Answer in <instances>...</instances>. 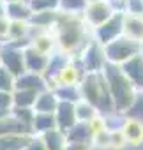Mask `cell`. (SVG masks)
Listing matches in <instances>:
<instances>
[{
	"mask_svg": "<svg viewBox=\"0 0 143 150\" xmlns=\"http://www.w3.org/2000/svg\"><path fill=\"white\" fill-rule=\"evenodd\" d=\"M32 46H35L39 51H42L46 55H51L53 50H55V46H57V41L51 35H48L46 32H41L39 35H35L32 39Z\"/></svg>",
	"mask_w": 143,
	"mask_h": 150,
	"instance_id": "484cf974",
	"label": "cell"
},
{
	"mask_svg": "<svg viewBox=\"0 0 143 150\" xmlns=\"http://www.w3.org/2000/svg\"><path fill=\"white\" fill-rule=\"evenodd\" d=\"M120 69L136 90H143V55L141 53H138V55L131 57L129 60H125L124 64H120Z\"/></svg>",
	"mask_w": 143,
	"mask_h": 150,
	"instance_id": "9c48e42d",
	"label": "cell"
},
{
	"mask_svg": "<svg viewBox=\"0 0 143 150\" xmlns=\"http://www.w3.org/2000/svg\"><path fill=\"white\" fill-rule=\"evenodd\" d=\"M87 2H94V0H87Z\"/></svg>",
	"mask_w": 143,
	"mask_h": 150,
	"instance_id": "74e56055",
	"label": "cell"
},
{
	"mask_svg": "<svg viewBox=\"0 0 143 150\" xmlns=\"http://www.w3.org/2000/svg\"><path fill=\"white\" fill-rule=\"evenodd\" d=\"M58 104L57 96L53 94L51 88L42 90L37 94V99L34 103V111H41V113H55V108Z\"/></svg>",
	"mask_w": 143,
	"mask_h": 150,
	"instance_id": "d6986e66",
	"label": "cell"
},
{
	"mask_svg": "<svg viewBox=\"0 0 143 150\" xmlns=\"http://www.w3.org/2000/svg\"><path fill=\"white\" fill-rule=\"evenodd\" d=\"M78 85H80L81 99L90 103L99 111L101 117L115 111L113 101H111V96H110V90H108V85H106L103 72H85L80 78Z\"/></svg>",
	"mask_w": 143,
	"mask_h": 150,
	"instance_id": "3957f363",
	"label": "cell"
},
{
	"mask_svg": "<svg viewBox=\"0 0 143 150\" xmlns=\"http://www.w3.org/2000/svg\"><path fill=\"white\" fill-rule=\"evenodd\" d=\"M139 53L143 55V41H141V46H139Z\"/></svg>",
	"mask_w": 143,
	"mask_h": 150,
	"instance_id": "8d00e7d4",
	"label": "cell"
},
{
	"mask_svg": "<svg viewBox=\"0 0 143 150\" xmlns=\"http://www.w3.org/2000/svg\"><path fill=\"white\" fill-rule=\"evenodd\" d=\"M9 132H27V134H34L32 129L28 125H25L23 122H20L13 113H7L6 117L0 118V136L9 134Z\"/></svg>",
	"mask_w": 143,
	"mask_h": 150,
	"instance_id": "ffe728a7",
	"label": "cell"
},
{
	"mask_svg": "<svg viewBox=\"0 0 143 150\" xmlns=\"http://www.w3.org/2000/svg\"><path fill=\"white\" fill-rule=\"evenodd\" d=\"M76 64L80 65L81 72H101L104 64H106V57H104V50L103 44H99L97 41L90 39L81 50L80 55L76 58Z\"/></svg>",
	"mask_w": 143,
	"mask_h": 150,
	"instance_id": "5b68a950",
	"label": "cell"
},
{
	"mask_svg": "<svg viewBox=\"0 0 143 150\" xmlns=\"http://www.w3.org/2000/svg\"><path fill=\"white\" fill-rule=\"evenodd\" d=\"M39 136L44 141V145H46L48 150H62L65 146V143H67L65 132L60 131V129H57V127L55 129H50V131H46V132H42Z\"/></svg>",
	"mask_w": 143,
	"mask_h": 150,
	"instance_id": "7402d4cb",
	"label": "cell"
},
{
	"mask_svg": "<svg viewBox=\"0 0 143 150\" xmlns=\"http://www.w3.org/2000/svg\"><path fill=\"white\" fill-rule=\"evenodd\" d=\"M32 134L27 132H9L0 136V150H25Z\"/></svg>",
	"mask_w": 143,
	"mask_h": 150,
	"instance_id": "9a60e30c",
	"label": "cell"
},
{
	"mask_svg": "<svg viewBox=\"0 0 143 150\" xmlns=\"http://www.w3.org/2000/svg\"><path fill=\"white\" fill-rule=\"evenodd\" d=\"M127 118H134L143 124V90H136V96L131 103V106L124 111Z\"/></svg>",
	"mask_w": 143,
	"mask_h": 150,
	"instance_id": "d4e9b609",
	"label": "cell"
},
{
	"mask_svg": "<svg viewBox=\"0 0 143 150\" xmlns=\"http://www.w3.org/2000/svg\"><path fill=\"white\" fill-rule=\"evenodd\" d=\"M23 58H25V69H27V71L44 74V69H46V65H48L50 55H46V53L39 51L35 46L28 44V46L23 48Z\"/></svg>",
	"mask_w": 143,
	"mask_h": 150,
	"instance_id": "8fae6325",
	"label": "cell"
},
{
	"mask_svg": "<svg viewBox=\"0 0 143 150\" xmlns=\"http://www.w3.org/2000/svg\"><path fill=\"white\" fill-rule=\"evenodd\" d=\"M124 35L141 42L143 41V16L124 14Z\"/></svg>",
	"mask_w": 143,
	"mask_h": 150,
	"instance_id": "2e32d148",
	"label": "cell"
},
{
	"mask_svg": "<svg viewBox=\"0 0 143 150\" xmlns=\"http://www.w3.org/2000/svg\"><path fill=\"white\" fill-rule=\"evenodd\" d=\"M101 72H103V76L106 80V85H108L115 111L124 113L131 106V103H132V99L136 96V88L132 87V83L127 80V76L122 72L120 65H117V64L106 62Z\"/></svg>",
	"mask_w": 143,
	"mask_h": 150,
	"instance_id": "7a4b0ae2",
	"label": "cell"
},
{
	"mask_svg": "<svg viewBox=\"0 0 143 150\" xmlns=\"http://www.w3.org/2000/svg\"><path fill=\"white\" fill-rule=\"evenodd\" d=\"M120 131H122V134H124V138H125L127 143L138 145V143L143 141V124L138 122V120H134V118H127L125 117Z\"/></svg>",
	"mask_w": 143,
	"mask_h": 150,
	"instance_id": "e0dca14e",
	"label": "cell"
},
{
	"mask_svg": "<svg viewBox=\"0 0 143 150\" xmlns=\"http://www.w3.org/2000/svg\"><path fill=\"white\" fill-rule=\"evenodd\" d=\"M13 108V92H0V110L11 111Z\"/></svg>",
	"mask_w": 143,
	"mask_h": 150,
	"instance_id": "1f68e13d",
	"label": "cell"
},
{
	"mask_svg": "<svg viewBox=\"0 0 143 150\" xmlns=\"http://www.w3.org/2000/svg\"><path fill=\"white\" fill-rule=\"evenodd\" d=\"M6 16V4L0 0V18H4Z\"/></svg>",
	"mask_w": 143,
	"mask_h": 150,
	"instance_id": "e575fe53",
	"label": "cell"
},
{
	"mask_svg": "<svg viewBox=\"0 0 143 150\" xmlns=\"http://www.w3.org/2000/svg\"><path fill=\"white\" fill-rule=\"evenodd\" d=\"M7 28H9V20L4 16V18H0V39H6L7 35Z\"/></svg>",
	"mask_w": 143,
	"mask_h": 150,
	"instance_id": "836d02e7",
	"label": "cell"
},
{
	"mask_svg": "<svg viewBox=\"0 0 143 150\" xmlns=\"http://www.w3.org/2000/svg\"><path fill=\"white\" fill-rule=\"evenodd\" d=\"M55 120H57V129L67 132L78 120H76V111H74V103L67 101H58L55 108Z\"/></svg>",
	"mask_w": 143,
	"mask_h": 150,
	"instance_id": "30bf717a",
	"label": "cell"
},
{
	"mask_svg": "<svg viewBox=\"0 0 143 150\" xmlns=\"http://www.w3.org/2000/svg\"><path fill=\"white\" fill-rule=\"evenodd\" d=\"M124 14H136L143 16V0H125Z\"/></svg>",
	"mask_w": 143,
	"mask_h": 150,
	"instance_id": "f546056e",
	"label": "cell"
},
{
	"mask_svg": "<svg viewBox=\"0 0 143 150\" xmlns=\"http://www.w3.org/2000/svg\"><path fill=\"white\" fill-rule=\"evenodd\" d=\"M25 150H48V148H46V145H44V141L41 139L39 134H32V138H30L28 145L25 146Z\"/></svg>",
	"mask_w": 143,
	"mask_h": 150,
	"instance_id": "4dcf8cb0",
	"label": "cell"
},
{
	"mask_svg": "<svg viewBox=\"0 0 143 150\" xmlns=\"http://www.w3.org/2000/svg\"><path fill=\"white\" fill-rule=\"evenodd\" d=\"M0 65H4L7 71H11L14 76H20L25 72V58H23V46L6 41L0 46Z\"/></svg>",
	"mask_w": 143,
	"mask_h": 150,
	"instance_id": "8992f818",
	"label": "cell"
},
{
	"mask_svg": "<svg viewBox=\"0 0 143 150\" xmlns=\"http://www.w3.org/2000/svg\"><path fill=\"white\" fill-rule=\"evenodd\" d=\"M122 34H124V13H115L108 21L94 28V41L104 46Z\"/></svg>",
	"mask_w": 143,
	"mask_h": 150,
	"instance_id": "ba28073f",
	"label": "cell"
},
{
	"mask_svg": "<svg viewBox=\"0 0 143 150\" xmlns=\"http://www.w3.org/2000/svg\"><path fill=\"white\" fill-rule=\"evenodd\" d=\"M37 99V92L27 88H14L13 90V108H34Z\"/></svg>",
	"mask_w": 143,
	"mask_h": 150,
	"instance_id": "603a6c76",
	"label": "cell"
},
{
	"mask_svg": "<svg viewBox=\"0 0 143 150\" xmlns=\"http://www.w3.org/2000/svg\"><path fill=\"white\" fill-rule=\"evenodd\" d=\"M32 16V9L27 0H16V2L6 4V18L9 21H28Z\"/></svg>",
	"mask_w": 143,
	"mask_h": 150,
	"instance_id": "5bb4252c",
	"label": "cell"
},
{
	"mask_svg": "<svg viewBox=\"0 0 143 150\" xmlns=\"http://www.w3.org/2000/svg\"><path fill=\"white\" fill-rule=\"evenodd\" d=\"M87 4V0H58V11L69 14H81Z\"/></svg>",
	"mask_w": 143,
	"mask_h": 150,
	"instance_id": "4316f807",
	"label": "cell"
},
{
	"mask_svg": "<svg viewBox=\"0 0 143 150\" xmlns=\"http://www.w3.org/2000/svg\"><path fill=\"white\" fill-rule=\"evenodd\" d=\"M88 146L90 145H85V143H71V141H67L62 150H88Z\"/></svg>",
	"mask_w": 143,
	"mask_h": 150,
	"instance_id": "d6a6232c",
	"label": "cell"
},
{
	"mask_svg": "<svg viewBox=\"0 0 143 150\" xmlns=\"http://www.w3.org/2000/svg\"><path fill=\"white\" fill-rule=\"evenodd\" d=\"M57 44L65 53L80 51L90 39H87V25L81 14H69L58 11V18L55 23Z\"/></svg>",
	"mask_w": 143,
	"mask_h": 150,
	"instance_id": "6da1fadb",
	"label": "cell"
},
{
	"mask_svg": "<svg viewBox=\"0 0 143 150\" xmlns=\"http://www.w3.org/2000/svg\"><path fill=\"white\" fill-rule=\"evenodd\" d=\"M74 111H76V120L80 122H92L99 115V111L85 99H80L78 103H74Z\"/></svg>",
	"mask_w": 143,
	"mask_h": 150,
	"instance_id": "cb8c5ba5",
	"label": "cell"
},
{
	"mask_svg": "<svg viewBox=\"0 0 143 150\" xmlns=\"http://www.w3.org/2000/svg\"><path fill=\"white\" fill-rule=\"evenodd\" d=\"M14 83H16V76L4 65H0V92H13Z\"/></svg>",
	"mask_w": 143,
	"mask_h": 150,
	"instance_id": "83f0119b",
	"label": "cell"
},
{
	"mask_svg": "<svg viewBox=\"0 0 143 150\" xmlns=\"http://www.w3.org/2000/svg\"><path fill=\"white\" fill-rule=\"evenodd\" d=\"M113 14H115V11L110 6L108 0H94V2L87 4V7L81 13V18L85 21V25L94 30L99 25H103L104 21H108Z\"/></svg>",
	"mask_w": 143,
	"mask_h": 150,
	"instance_id": "52a82bcc",
	"label": "cell"
},
{
	"mask_svg": "<svg viewBox=\"0 0 143 150\" xmlns=\"http://www.w3.org/2000/svg\"><path fill=\"white\" fill-rule=\"evenodd\" d=\"M65 138L71 143H85V145H90L92 143V138H94V129H92L90 122H80L78 120L73 127L65 132Z\"/></svg>",
	"mask_w": 143,
	"mask_h": 150,
	"instance_id": "4fadbf2b",
	"label": "cell"
},
{
	"mask_svg": "<svg viewBox=\"0 0 143 150\" xmlns=\"http://www.w3.org/2000/svg\"><path fill=\"white\" fill-rule=\"evenodd\" d=\"M14 88H27V90H34V92H42L48 90V81L44 78V74L39 72H32V71H25L20 76H16V83Z\"/></svg>",
	"mask_w": 143,
	"mask_h": 150,
	"instance_id": "7c38bea8",
	"label": "cell"
},
{
	"mask_svg": "<svg viewBox=\"0 0 143 150\" xmlns=\"http://www.w3.org/2000/svg\"><path fill=\"white\" fill-rule=\"evenodd\" d=\"M57 127V120H55V113H41V111H34V118H32V131L34 134H42L50 129Z\"/></svg>",
	"mask_w": 143,
	"mask_h": 150,
	"instance_id": "44dd1931",
	"label": "cell"
},
{
	"mask_svg": "<svg viewBox=\"0 0 143 150\" xmlns=\"http://www.w3.org/2000/svg\"><path fill=\"white\" fill-rule=\"evenodd\" d=\"M32 13L39 11H57L58 9V0H27Z\"/></svg>",
	"mask_w": 143,
	"mask_h": 150,
	"instance_id": "f1b7e54d",
	"label": "cell"
},
{
	"mask_svg": "<svg viewBox=\"0 0 143 150\" xmlns=\"http://www.w3.org/2000/svg\"><path fill=\"white\" fill-rule=\"evenodd\" d=\"M139 46H141V42H138V41H134V39H131V37L122 34L117 39L110 41L108 44H104L103 50H104L106 62L120 65L125 60H129L131 57L138 55L139 53Z\"/></svg>",
	"mask_w": 143,
	"mask_h": 150,
	"instance_id": "277c9868",
	"label": "cell"
},
{
	"mask_svg": "<svg viewBox=\"0 0 143 150\" xmlns=\"http://www.w3.org/2000/svg\"><path fill=\"white\" fill-rule=\"evenodd\" d=\"M51 90H53V94L57 96L58 101L78 103L81 99V92H80V85L78 83H58Z\"/></svg>",
	"mask_w": 143,
	"mask_h": 150,
	"instance_id": "ac0fdd59",
	"label": "cell"
},
{
	"mask_svg": "<svg viewBox=\"0 0 143 150\" xmlns=\"http://www.w3.org/2000/svg\"><path fill=\"white\" fill-rule=\"evenodd\" d=\"M4 4H9V2H16V0H2Z\"/></svg>",
	"mask_w": 143,
	"mask_h": 150,
	"instance_id": "d590c367",
	"label": "cell"
}]
</instances>
